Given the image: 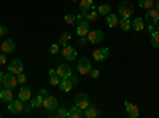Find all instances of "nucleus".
I'll use <instances>...</instances> for the list:
<instances>
[{"mask_svg":"<svg viewBox=\"0 0 159 118\" xmlns=\"http://www.w3.org/2000/svg\"><path fill=\"white\" fill-rule=\"evenodd\" d=\"M75 85H78V77L72 73L69 78H64V80H61L59 88H61L62 93H69V91H72V88H73Z\"/></svg>","mask_w":159,"mask_h":118,"instance_id":"nucleus-1","label":"nucleus"},{"mask_svg":"<svg viewBox=\"0 0 159 118\" xmlns=\"http://www.w3.org/2000/svg\"><path fill=\"white\" fill-rule=\"evenodd\" d=\"M8 112L13 113V115H21L22 110H24V101H21L19 97L18 99H13L8 102Z\"/></svg>","mask_w":159,"mask_h":118,"instance_id":"nucleus-2","label":"nucleus"},{"mask_svg":"<svg viewBox=\"0 0 159 118\" xmlns=\"http://www.w3.org/2000/svg\"><path fill=\"white\" fill-rule=\"evenodd\" d=\"M118 15L121 18H130L132 15H134V5H132L130 2H121V5H119L118 8Z\"/></svg>","mask_w":159,"mask_h":118,"instance_id":"nucleus-3","label":"nucleus"},{"mask_svg":"<svg viewBox=\"0 0 159 118\" xmlns=\"http://www.w3.org/2000/svg\"><path fill=\"white\" fill-rule=\"evenodd\" d=\"M91 62H89V59L88 58H80V61L76 62V70H78V73L80 75H89V72H91Z\"/></svg>","mask_w":159,"mask_h":118,"instance_id":"nucleus-4","label":"nucleus"},{"mask_svg":"<svg viewBox=\"0 0 159 118\" xmlns=\"http://www.w3.org/2000/svg\"><path fill=\"white\" fill-rule=\"evenodd\" d=\"M16 85H19V83H18V78H16L15 73H10V72L8 73H3V78H2V86L3 88L15 89Z\"/></svg>","mask_w":159,"mask_h":118,"instance_id":"nucleus-5","label":"nucleus"},{"mask_svg":"<svg viewBox=\"0 0 159 118\" xmlns=\"http://www.w3.org/2000/svg\"><path fill=\"white\" fill-rule=\"evenodd\" d=\"M75 106H78L81 110L88 109L91 106V101H89V96L86 93H78L76 97H75Z\"/></svg>","mask_w":159,"mask_h":118,"instance_id":"nucleus-6","label":"nucleus"},{"mask_svg":"<svg viewBox=\"0 0 159 118\" xmlns=\"http://www.w3.org/2000/svg\"><path fill=\"white\" fill-rule=\"evenodd\" d=\"M143 21L148 22V24H157L159 22V11L156 8H151V10H147V13L143 15Z\"/></svg>","mask_w":159,"mask_h":118,"instance_id":"nucleus-7","label":"nucleus"},{"mask_svg":"<svg viewBox=\"0 0 159 118\" xmlns=\"http://www.w3.org/2000/svg\"><path fill=\"white\" fill-rule=\"evenodd\" d=\"M43 109L48 110V112H54L57 109V99L51 94H46L43 97Z\"/></svg>","mask_w":159,"mask_h":118,"instance_id":"nucleus-8","label":"nucleus"},{"mask_svg":"<svg viewBox=\"0 0 159 118\" xmlns=\"http://www.w3.org/2000/svg\"><path fill=\"white\" fill-rule=\"evenodd\" d=\"M108 56H110V50H108L107 46L97 48V50H94V53H92V58H94V61H97V62L105 61Z\"/></svg>","mask_w":159,"mask_h":118,"instance_id":"nucleus-9","label":"nucleus"},{"mask_svg":"<svg viewBox=\"0 0 159 118\" xmlns=\"http://www.w3.org/2000/svg\"><path fill=\"white\" fill-rule=\"evenodd\" d=\"M86 38H88V42H91V43H100L103 40V32L100 29H92V31L88 32Z\"/></svg>","mask_w":159,"mask_h":118,"instance_id":"nucleus-10","label":"nucleus"},{"mask_svg":"<svg viewBox=\"0 0 159 118\" xmlns=\"http://www.w3.org/2000/svg\"><path fill=\"white\" fill-rule=\"evenodd\" d=\"M22 69H24V64H22L21 59H13V61L8 64V72H10V73L18 75V73L22 72Z\"/></svg>","mask_w":159,"mask_h":118,"instance_id":"nucleus-11","label":"nucleus"},{"mask_svg":"<svg viewBox=\"0 0 159 118\" xmlns=\"http://www.w3.org/2000/svg\"><path fill=\"white\" fill-rule=\"evenodd\" d=\"M89 31H91V29H89V21H88V19L78 21V24H76V35H78V37H86Z\"/></svg>","mask_w":159,"mask_h":118,"instance_id":"nucleus-12","label":"nucleus"},{"mask_svg":"<svg viewBox=\"0 0 159 118\" xmlns=\"http://www.w3.org/2000/svg\"><path fill=\"white\" fill-rule=\"evenodd\" d=\"M15 50H16V43L11 40V38H8V40L2 42L0 43V51H3L5 54H11V53H15Z\"/></svg>","mask_w":159,"mask_h":118,"instance_id":"nucleus-13","label":"nucleus"},{"mask_svg":"<svg viewBox=\"0 0 159 118\" xmlns=\"http://www.w3.org/2000/svg\"><path fill=\"white\" fill-rule=\"evenodd\" d=\"M62 56L67 59V61H75L76 59V56H78V53H76V50L73 48V46H70V45H65L64 48H62Z\"/></svg>","mask_w":159,"mask_h":118,"instance_id":"nucleus-14","label":"nucleus"},{"mask_svg":"<svg viewBox=\"0 0 159 118\" xmlns=\"http://www.w3.org/2000/svg\"><path fill=\"white\" fill-rule=\"evenodd\" d=\"M124 106H126V113H127L129 118H137V116L140 115L139 107L135 106V104H132V102H129V101H124Z\"/></svg>","mask_w":159,"mask_h":118,"instance_id":"nucleus-15","label":"nucleus"},{"mask_svg":"<svg viewBox=\"0 0 159 118\" xmlns=\"http://www.w3.org/2000/svg\"><path fill=\"white\" fill-rule=\"evenodd\" d=\"M56 73L59 75L61 80H64V78H69L72 75V70H70V67H69L67 64H61L59 67L56 69Z\"/></svg>","mask_w":159,"mask_h":118,"instance_id":"nucleus-16","label":"nucleus"},{"mask_svg":"<svg viewBox=\"0 0 159 118\" xmlns=\"http://www.w3.org/2000/svg\"><path fill=\"white\" fill-rule=\"evenodd\" d=\"M100 115H102V110H99L94 106H89L88 109L83 110V116L84 118H96V116H100Z\"/></svg>","mask_w":159,"mask_h":118,"instance_id":"nucleus-17","label":"nucleus"},{"mask_svg":"<svg viewBox=\"0 0 159 118\" xmlns=\"http://www.w3.org/2000/svg\"><path fill=\"white\" fill-rule=\"evenodd\" d=\"M15 99V94H13V89H10V88H3V89H0V101L2 102H10V101H13Z\"/></svg>","mask_w":159,"mask_h":118,"instance_id":"nucleus-18","label":"nucleus"},{"mask_svg":"<svg viewBox=\"0 0 159 118\" xmlns=\"http://www.w3.org/2000/svg\"><path fill=\"white\" fill-rule=\"evenodd\" d=\"M18 97H19L21 101H24V102H29V101L32 99V91H30V88L22 86V88L19 89V93H18Z\"/></svg>","mask_w":159,"mask_h":118,"instance_id":"nucleus-19","label":"nucleus"},{"mask_svg":"<svg viewBox=\"0 0 159 118\" xmlns=\"http://www.w3.org/2000/svg\"><path fill=\"white\" fill-rule=\"evenodd\" d=\"M105 21H107V26L111 27V29L119 26V18H118V15H115V13H110V15L105 16Z\"/></svg>","mask_w":159,"mask_h":118,"instance_id":"nucleus-20","label":"nucleus"},{"mask_svg":"<svg viewBox=\"0 0 159 118\" xmlns=\"http://www.w3.org/2000/svg\"><path fill=\"white\" fill-rule=\"evenodd\" d=\"M132 27H134V31H137V32H143L145 29H147V24H145L143 18H135L134 21H132Z\"/></svg>","mask_w":159,"mask_h":118,"instance_id":"nucleus-21","label":"nucleus"},{"mask_svg":"<svg viewBox=\"0 0 159 118\" xmlns=\"http://www.w3.org/2000/svg\"><path fill=\"white\" fill-rule=\"evenodd\" d=\"M43 97H45V96H42L40 93H38V96L32 97V99H30V107H32V109H42V107H43Z\"/></svg>","mask_w":159,"mask_h":118,"instance_id":"nucleus-22","label":"nucleus"},{"mask_svg":"<svg viewBox=\"0 0 159 118\" xmlns=\"http://www.w3.org/2000/svg\"><path fill=\"white\" fill-rule=\"evenodd\" d=\"M49 83L52 86H59L61 85V78H59V75L56 73L54 69H49Z\"/></svg>","mask_w":159,"mask_h":118,"instance_id":"nucleus-23","label":"nucleus"},{"mask_svg":"<svg viewBox=\"0 0 159 118\" xmlns=\"http://www.w3.org/2000/svg\"><path fill=\"white\" fill-rule=\"evenodd\" d=\"M119 27H121V31L124 32H129L130 27H132V22L129 18H119Z\"/></svg>","mask_w":159,"mask_h":118,"instance_id":"nucleus-24","label":"nucleus"},{"mask_svg":"<svg viewBox=\"0 0 159 118\" xmlns=\"http://www.w3.org/2000/svg\"><path fill=\"white\" fill-rule=\"evenodd\" d=\"M92 8H94L92 0H80V10L81 11H91Z\"/></svg>","mask_w":159,"mask_h":118,"instance_id":"nucleus-25","label":"nucleus"},{"mask_svg":"<svg viewBox=\"0 0 159 118\" xmlns=\"http://www.w3.org/2000/svg\"><path fill=\"white\" fill-rule=\"evenodd\" d=\"M97 11H99L100 16H107V15H110V13H111V5H108V3L99 5L97 7Z\"/></svg>","mask_w":159,"mask_h":118,"instance_id":"nucleus-26","label":"nucleus"},{"mask_svg":"<svg viewBox=\"0 0 159 118\" xmlns=\"http://www.w3.org/2000/svg\"><path fill=\"white\" fill-rule=\"evenodd\" d=\"M81 116H83V110L78 106H75L69 110V118H81Z\"/></svg>","mask_w":159,"mask_h":118,"instance_id":"nucleus-27","label":"nucleus"},{"mask_svg":"<svg viewBox=\"0 0 159 118\" xmlns=\"http://www.w3.org/2000/svg\"><path fill=\"white\" fill-rule=\"evenodd\" d=\"M72 40V35L69 34V32H64V34H61V37H59V45H62V46H65V45H69V42Z\"/></svg>","mask_w":159,"mask_h":118,"instance_id":"nucleus-28","label":"nucleus"},{"mask_svg":"<svg viewBox=\"0 0 159 118\" xmlns=\"http://www.w3.org/2000/svg\"><path fill=\"white\" fill-rule=\"evenodd\" d=\"M139 7L143 10H151L154 8V0H139Z\"/></svg>","mask_w":159,"mask_h":118,"instance_id":"nucleus-29","label":"nucleus"},{"mask_svg":"<svg viewBox=\"0 0 159 118\" xmlns=\"http://www.w3.org/2000/svg\"><path fill=\"white\" fill-rule=\"evenodd\" d=\"M97 18H99V11H97V8L94 7V8L91 10V13H88L86 19H88L89 22H94V21H97Z\"/></svg>","mask_w":159,"mask_h":118,"instance_id":"nucleus-30","label":"nucleus"},{"mask_svg":"<svg viewBox=\"0 0 159 118\" xmlns=\"http://www.w3.org/2000/svg\"><path fill=\"white\" fill-rule=\"evenodd\" d=\"M64 22L67 26H73V24H76V16L72 15V13H67V15L64 16Z\"/></svg>","mask_w":159,"mask_h":118,"instance_id":"nucleus-31","label":"nucleus"},{"mask_svg":"<svg viewBox=\"0 0 159 118\" xmlns=\"http://www.w3.org/2000/svg\"><path fill=\"white\" fill-rule=\"evenodd\" d=\"M150 38H151V45L154 48H159V31H153Z\"/></svg>","mask_w":159,"mask_h":118,"instance_id":"nucleus-32","label":"nucleus"},{"mask_svg":"<svg viewBox=\"0 0 159 118\" xmlns=\"http://www.w3.org/2000/svg\"><path fill=\"white\" fill-rule=\"evenodd\" d=\"M54 116H57V118H65V116H69V110H67V109H62V107H57Z\"/></svg>","mask_w":159,"mask_h":118,"instance_id":"nucleus-33","label":"nucleus"},{"mask_svg":"<svg viewBox=\"0 0 159 118\" xmlns=\"http://www.w3.org/2000/svg\"><path fill=\"white\" fill-rule=\"evenodd\" d=\"M16 78H18V83H19V85H24V83H27V75H25L24 72L18 73V75H16Z\"/></svg>","mask_w":159,"mask_h":118,"instance_id":"nucleus-34","label":"nucleus"},{"mask_svg":"<svg viewBox=\"0 0 159 118\" xmlns=\"http://www.w3.org/2000/svg\"><path fill=\"white\" fill-rule=\"evenodd\" d=\"M59 46H61L59 43H52V45L49 46V53H51V54H57V53H59V50H61Z\"/></svg>","mask_w":159,"mask_h":118,"instance_id":"nucleus-35","label":"nucleus"},{"mask_svg":"<svg viewBox=\"0 0 159 118\" xmlns=\"http://www.w3.org/2000/svg\"><path fill=\"white\" fill-rule=\"evenodd\" d=\"M86 16H88V11H81V10H80V13L76 15V22H78V21H84Z\"/></svg>","mask_w":159,"mask_h":118,"instance_id":"nucleus-36","label":"nucleus"},{"mask_svg":"<svg viewBox=\"0 0 159 118\" xmlns=\"http://www.w3.org/2000/svg\"><path fill=\"white\" fill-rule=\"evenodd\" d=\"M89 77H91V78H99V77H100V72H99V69H91V72H89Z\"/></svg>","mask_w":159,"mask_h":118,"instance_id":"nucleus-37","label":"nucleus"},{"mask_svg":"<svg viewBox=\"0 0 159 118\" xmlns=\"http://www.w3.org/2000/svg\"><path fill=\"white\" fill-rule=\"evenodd\" d=\"M7 34H8V27H7V26L0 24V38H2L3 35H7Z\"/></svg>","mask_w":159,"mask_h":118,"instance_id":"nucleus-38","label":"nucleus"},{"mask_svg":"<svg viewBox=\"0 0 159 118\" xmlns=\"http://www.w3.org/2000/svg\"><path fill=\"white\" fill-rule=\"evenodd\" d=\"M30 110H32V107H30V104H24V110H22V113H30Z\"/></svg>","mask_w":159,"mask_h":118,"instance_id":"nucleus-39","label":"nucleus"},{"mask_svg":"<svg viewBox=\"0 0 159 118\" xmlns=\"http://www.w3.org/2000/svg\"><path fill=\"white\" fill-rule=\"evenodd\" d=\"M5 53L2 51V53H0V65H5L7 64V56H3Z\"/></svg>","mask_w":159,"mask_h":118,"instance_id":"nucleus-40","label":"nucleus"},{"mask_svg":"<svg viewBox=\"0 0 159 118\" xmlns=\"http://www.w3.org/2000/svg\"><path fill=\"white\" fill-rule=\"evenodd\" d=\"M86 42H88V38H86V37H80V46H84Z\"/></svg>","mask_w":159,"mask_h":118,"instance_id":"nucleus-41","label":"nucleus"},{"mask_svg":"<svg viewBox=\"0 0 159 118\" xmlns=\"http://www.w3.org/2000/svg\"><path fill=\"white\" fill-rule=\"evenodd\" d=\"M154 8L159 11V0H156V2H154Z\"/></svg>","mask_w":159,"mask_h":118,"instance_id":"nucleus-42","label":"nucleus"},{"mask_svg":"<svg viewBox=\"0 0 159 118\" xmlns=\"http://www.w3.org/2000/svg\"><path fill=\"white\" fill-rule=\"evenodd\" d=\"M2 78H3V72L0 70V83H2Z\"/></svg>","mask_w":159,"mask_h":118,"instance_id":"nucleus-43","label":"nucleus"},{"mask_svg":"<svg viewBox=\"0 0 159 118\" xmlns=\"http://www.w3.org/2000/svg\"><path fill=\"white\" fill-rule=\"evenodd\" d=\"M156 31H159V22L156 24Z\"/></svg>","mask_w":159,"mask_h":118,"instance_id":"nucleus-44","label":"nucleus"},{"mask_svg":"<svg viewBox=\"0 0 159 118\" xmlns=\"http://www.w3.org/2000/svg\"><path fill=\"white\" fill-rule=\"evenodd\" d=\"M70 2H76V0H70Z\"/></svg>","mask_w":159,"mask_h":118,"instance_id":"nucleus-45","label":"nucleus"},{"mask_svg":"<svg viewBox=\"0 0 159 118\" xmlns=\"http://www.w3.org/2000/svg\"><path fill=\"white\" fill-rule=\"evenodd\" d=\"M0 89H2V83H0Z\"/></svg>","mask_w":159,"mask_h":118,"instance_id":"nucleus-46","label":"nucleus"},{"mask_svg":"<svg viewBox=\"0 0 159 118\" xmlns=\"http://www.w3.org/2000/svg\"><path fill=\"white\" fill-rule=\"evenodd\" d=\"M0 118H2V115H0Z\"/></svg>","mask_w":159,"mask_h":118,"instance_id":"nucleus-47","label":"nucleus"},{"mask_svg":"<svg viewBox=\"0 0 159 118\" xmlns=\"http://www.w3.org/2000/svg\"><path fill=\"white\" fill-rule=\"evenodd\" d=\"M0 104H2V101H0Z\"/></svg>","mask_w":159,"mask_h":118,"instance_id":"nucleus-48","label":"nucleus"},{"mask_svg":"<svg viewBox=\"0 0 159 118\" xmlns=\"http://www.w3.org/2000/svg\"><path fill=\"white\" fill-rule=\"evenodd\" d=\"M154 2H156V0H154Z\"/></svg>","mask_w":159,"mask_h":118,"instance_id":"nucleus-49","label":"nucleus"}]
</instances>
